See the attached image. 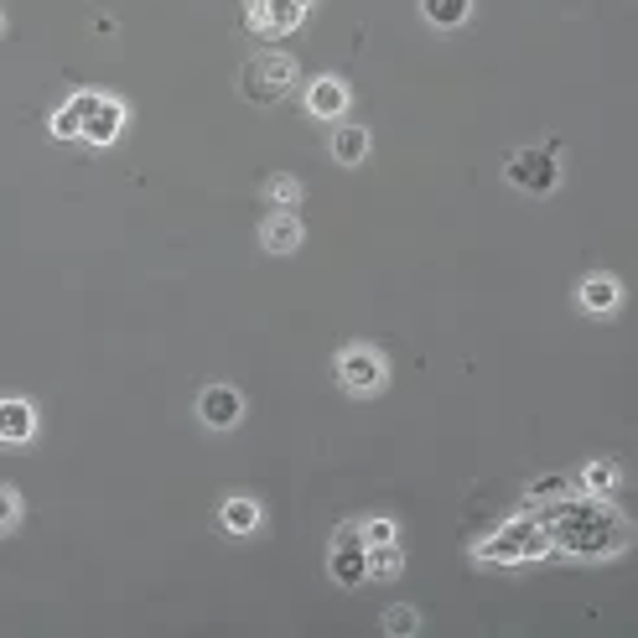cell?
<instances>
[{
    "mask_svg": "<svg viewBox=\"0 0 638 638\" xmlns=\"http://www.w3.org/2000/svg\"><path fill=\"white\" fill-rule=\"evenodd\" d=\"M545 535L571 555H613L628 545V524L607 503H566V509H555Z\"/></svg>",
    "mask_w": 638,
    "mask_h": 638,
    "instance_id": "obj_1",
    "label": "cell"
},
{
    "mask_svg": "<svg viewBox=\"0 0 638 638\" xmlns=\"http://www.w3.org/2000/svg\"><path fill=\"white\" fill-rule=\"evenodd\" d=\"M125 125V104L109 94H73L57 115H52V136L57 140H88V146H109Z\"/></svg>",
    "mask_w": 638,
    "mask_h": 638,
    "instance_id": "obj_2",
    "label": "cell"
},
{
    "mask_svg": "<svg viewBox=\"0 0 638 638\" xmlns=\"http://www.w3.org/2000/svg\"><path fill=\"white\" fill-rule=\"evenodd\" d=\"M240 88L249 104H276L296 88V57L291 52H255L240 73Z\"/></svg>",
    "mask_w": 638,
    "mask_h": 638,
    "instance_id": "obj_3",
    "label": "cell"
},
{
    "mask_svg": "<svg viewBox=\"0 0 638 638\" xmlns=\"http://www.w3.org/2000/svg\"><path fill=\"white\" fill-rule=\"evenodd\" d=\"M503 177H509L519 192H530V198H545V192L561 188V161H555L551 146H524V151L509 156Z\"/></svg>",
    "mask_w": 638,
    "mask_h": 638,
    "instance_id": "obj_4",
    "label": "cell"
},
{
    "mask_svg": "<svg viewBox=\"0 0 638 638\" xmlns=\"http://www.w3.org/2000/svg\"><path fill=\"white\" fill-rule=\"evenodd\" d=\"M328 571H332L338 587H359V582H369V545H363L359 524H338V530H332Z\"/></svg>",
    "mask_w": 638,
    "mask_h": 638,
    "instance_id": "obj_5",
    "label": "cell"
},
{
    "mask_svg": "<svg viewBox=\"0 0 638 638\" xmlns=\"http://www.w3.org/2000/svg\"><path fill=\"white\" fill-rule=\"evenodd\" d=\"M244 6V26L259 36H286L307 21L311 0H240Z\"/></svg>",
    "mask_w": 638,
    "mask_h": 638,
    "instance_id": "obj_6",
    "label": "cell"
},
{
    "mask_svg": "<svg viewBox=\"0 0 638 638\" xmlns=\"http://www.w3.org/2000/svg\"><path fill=\"white\" fill-rule=\"evenodd\" d=\"M332 374H338V384H343L348 395H374L384 384V359L374 353V348H363V343H353V348H343L338 353V363H332Z\"/></svg>",
    "mask_w": 638,
    "mask_h": 638,
    "instance_id": "obj_7",
    "label": "cell"
},
{
    "mask_svg": "<svg viewBox=\"0 0 638 638\" xmlns=\"http://www.w3.org/2000/svg\"><path fill=\"white\" fill-rule=\"evenodd\" d=\"M545 545H551L545 524H509V530H499L478 555H483V561H530V555H540Z\"/></svg>",
    "mask_w": 638,
    "mask_h": 638,
    "instance_id": "obj_8",
    "label": "cell"
},
{
    "mask_svg": "<svg viewBox=\"0 0 638 638\" xmlns=\"http://www.w3.org/2000/svg\"><path fill=\"white\" fill-rule=\"evenodd\" d=\"M198 415H203V426H213V432H228V426L244 415L240 390H228V384H208L203 395H198Z\"/></svg>",
    "mask_w": 638,
    "mask_h": 638,
    "instance_id": "obj_9",
    "label": "cell"
},
{
    "mask_svg": "<svg viewBox=\"0 0 638 638\" xmlns=\"http://www.w3.org/2000/svg\"><path fill=\"white\" fill-rule=\"evenodd\" d=\"M301 240H307V228H301V219L291 208H280L276 219H265V228H259V244L270 255H291V249H301Z\"/></svg>",
    "mask_w": 638,
    "mask_h": 638,
    "instance_id": "obj_10",
    "label": "cell"
},
{
    "mask_svg": "<svg viewBox=\"0 0 638 638\" xmlns=\"http://www.w3.org/2000/svg\"><path fill=\"white\" fill-rule=\"evenodd\" d=\"M36 436V411L26 400H0V442L6 447H26Z\"/></svg>",
    "mask_w": 638,
    "mask_h": 638,
    "instance_id": "obj_11",
    "label": "cell"
},
{
    "mask_svg": "<svg viewBox=\"0 0 638 638\" xmlns=\"http://www.w3.org/2000/svg\"><path fill=\"white\" fill-rule=\"evenodd\" d=\"M307 109L317 120H343L348 115V84L343 78H317L307 88Z\"/></svg>",
    "mask_w": 638,
    "mask_h": 638,
    "instance_id": "obj_12",
    "label": "cell"
},
{
    "mask_svg": "<svg viewBox=\"0 0 638 638\" xmlns=\"http://www.w3.org/2000/svg\"><path fill=\"white\" fill-rule=\"evenodd\" d=\"M576 301H582V311H592V317H613L623 301V286L613 276H587L582 291H576Z\"/></svg>",
    "mask_w": 638,
    "mask_h": 638,
    "instance_id": "obj_13",
    "label": "cell"
},
{
    "mask_svg": "<svg viewBox=\"0 0 638 638\" xmlns=\"http://www.w3.org/2000/svg\"><path fill=\"white\" fill-rule=\"evenodd\" d=\"M363 156H369V130H363V125H338V130H332V161L359 167Z\"/></svg>",
    "mask_w": 638,
    "mask_h": 638,
    "instance_id": "obj_14",
    "label": "cell"
},
{
    "mask_svg": "<svg viewBox=\"0 0 638 638\" xmlns=\"http://www.w3.org/2000/svg\"><path fill=\"white\" fill-rule=\"evenodd\" d=\"M219 524H224L228 535H255V530H259V503L255 499H224Z\"/></svg>",
    "mask_w": 638,
    "mask_h": 638,
    "instance_id": "obj_15",
    "label": "cell"
},
{
    "mask_svg": "<svg viewBox=\"0 0 638 638\" xmlns=\"http://www.w3.org/2000/svg\"><path fill=\"white\" fill-rule=\"evenodd\" d=\"M421 17L442 26V32H451V26H462L472 17V0H421Z\"/></svg>",
    "mask_w": 638,
    "mask_h": 638,
    "instance_id": "obj_16",
    "label": "cell"
},
{
    "mask_svg": "<svg viewBox=\"0 0 638 638\" xmlns=\"http://www.w3.org/2000/svg\"><path fill=\"white\" fill-rule=\"evenodd\" d=\"M400 571H405V555H400L395 540H390V545H369V576H380V582H395Z\"/></svg>",
    "mask_w": 638,
    "mask_h": 638,
    "instance_id": "obj_17",
    "label": "cell"
},
{
    "mask_svg": "<svg viewBox=\"0 0 638 638\" xmlns=\"http://www.w3.org/2000/svg\"><path fill=\"white\" fill-rule=\"evenodd\" d=\"M618 478H623L618 462H607V457H603V462H587V467H582V488H587L592 499H597V493H613V488H618Z\"/></svg>",
    "mask_w": 638,
    "mask_h": 638,
    "instance_id": "obj_18",
    "label": "cell"
},
{
    "mask_svg": "<svg viewBox=\"0 0 638 638\" xmlns=\"http://www.w3.org/2000/svg\"><path fill=\"white\" fill-rule=\"evenodd\" d=\"M384 634L390 638H411V634H421V613H415V607H390V613H384Z\"/></svg>",
    "mask_w": 638,
    "mask_h": 638,
    "instance_id": "obj_19",
    "label": "cell"
},
{
    "mask_svg": "<svg viewBox=\"0 0 638 638\" xmlns=\"http://www.w3.org/2000/svg\"><path fill=\"white\" fill-rule=\"evenodd\" d=\"M265 198H270L276 208H296V203H301V182L286 177V172H276L270 182H265Z\"/></svg>",
    "mask_w": 638,
    "mask_h": 638,
    "instance_id": "obj_20",
    "label": "cell"
},
{
    "mask_svg": "<svg viewBox=\"0 0 638 638\" xmlns=\"http://www.w3.org/2000/svg\"><path fill=\"white\" fill-rule=\"evenodd\" d=\"M359 535H363V545H390L400 530H395V519H363Z\"/></svg>",
    "mask_w": 638,
    "mask_h": 638,
    "instance_id": "obj_21",
    "label": "cell"
},
{
    "mask_svg": "<svg viewBox=\"0 0 638 638\" xmlns=\"http://www.w3.org/2000/svg\"><path fill=\"white\" fill-rule=\"evenodd\" d=\"M17 524H21V499L11 488H0V535H11Z\"/></svg>",
    "mask_w": 638,
    "mask_h": 638,
    "instance_id": "obj_22",
    "label": "cell"
},
{
    "mask_svg": "<svg viewBox=\"0 0 638 638\" xmlns=\"http://www.w3.org/2000/svg\"><path fill=\"white\" fill-rule=\"evenodd\" d=\"M561 493H566V483H561V478H540V483L530 488V499H561Z\"/></svg>",
    "mask_w": 638,
    "mask_h": 638,
    "instance_id": "obj_23",
    "label": "cell"
},
{
    "mask_svg": "<svg viewBox=\"0 0 638 638\" xmlns=\"http://www.w3.org/2000/svg\"><path fill=\"white\" fill-rule=\"evenodd\" d=\"M0 32H6V17H0Z\"/></svg>",
    "mask_w": 638,
    "mask_h": 638,
    "instance_id": "obj_24",
    "label": "cell"
}]
</instances>
